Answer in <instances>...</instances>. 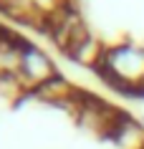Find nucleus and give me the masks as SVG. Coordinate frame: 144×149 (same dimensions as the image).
<instances>
[{"mask_svg": "<svg viewBox=\"0 0 144 149\" xmlns=\"http://www.w3.org/2000/svg\"><path fill=\"white\" fill-rule=\"evenodd\" d=\"M53 76H56L53 63L48 61L40 51H35L33 46H28L23 53H20L18 79H25V81H31L33 86H38V84H43V81H48V79H53Z\"/></svg>", "mask_w": 144, "mask_h": 149, "instance_id": "obj_1", "label": "nucleus"}]
</instances>
